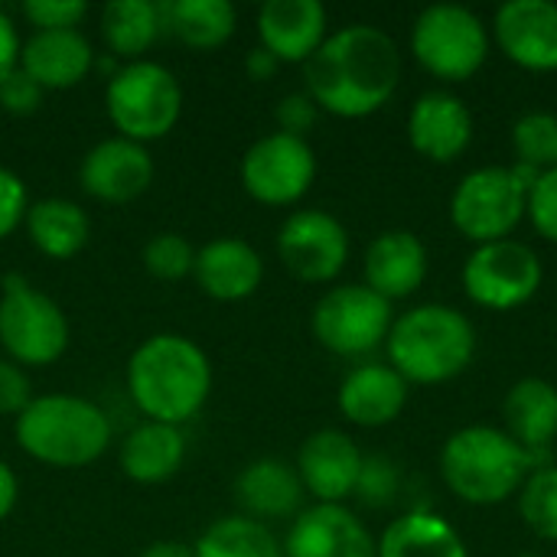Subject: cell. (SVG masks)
Listing matches in <instances>:
<instances>
[{
  "label": "cell",
  "instance_id": "obj_12",
  "mask_svg": "<svg viewBox=\"0 0 557 557\" xmlns=\"http://www.w3.org/2000/svg\"><path fill=\"white\" fill-rule=\"evenodd\" d=\"M463 287L486 310H516L542 287L539 255L512 238L480 245L463 264Z\"/></svg>",
  "mask_w": 557,
  "mask_h": 557
},
{
  "label": "cell",
  "instance_id": "obj_26",
  "mask_svg": "<svg viewBox=\"0 0 557 557\" xmlns=\"http://www.w3.org/2000/svg\"><path fill=\"white\" fill-rule=\"evenodd\" d=\"M503 414L506 434L532 454L539 470V454L557 437V388L545 379H522L509 388Z\"/></svg>",
  "mask_w": 557,
  "mask_h": 557
},
{
  "label": "cell",
  "instance_id": "obj_1",
  "mask_svg": "<svg viewBox=\"0 0 557 557\" xmlns=\"http://www.w3.org/2000/svg\"><path fill=\"white\" fill-rule=\"evenodd\" d=\"M304 65L307 95L336 117L375 114L388 104L401 78L398 42L372 23L330 33Z\"/></svg>",
  "mask_w": 557,
  "mask_h": 557
},
{
  "label": "cell",
  "instance_id": "obj_41",
  "mask_svg": "<svg viewBox=\"0 0 557 557\" xmlns=\"http://www.w3.org/2000/svg\"><path fill=\"white\" fill-rule=\"evenodd\" d=\"M317 114H320V108L307 91L287 95L277 104V124H281L284 134H294V137H304L317 124Z\"/></svg>",
  "mask_w": 557,
  "mask_h": 557
},
{
  "label": "cell",
  "instance_id": "obj_2",
  "mask_svg": "<svg viewBox=\"0 0 557 557\" xmlns=\"http://www.w3.org/2000/svg\"><path fill=\"white\" fill-rule=\"evenodd\" d=\"M127 392L147 421L180 428L209 401L212 362L183 333L147 336L127 359Z\"/></svg>",
  "mask_w": 557,
  "mask_h": 557
},
{
  "label": "cell",
  "instance_id": "obj_35",
  "mask_svg": "<svg viewBox=\"0 0 557 557\" xmlns=\"http://www.w3.org/2000/svg\"><path fill=\"white\" fill-rule=\"evenodd\" d=\"M398 467L388 460V457H366L362 460V473H359V483H356V493L366 506L372 509H382L388 503H395L398 496Z\"/></svg>",
  "mask_w": 557,
  "mask_h": 557
},
{
  "label": "cell",
  "instance_id": "obj_31",
  "mask_svg": "<svg viewBox=\"0 0 557 557\" xmlns=\"http://www.w3.org/2000/svg\"><path fill=\"white\" fill-rule=\"evenodd\" d=\"M196 557H284L274 532L248 516H225L212 522L193 545Z\"/></svg>",
  "mask_w": 557,
  "mask_h": 557
},
{
  "label": "cell",
  "instance_id": "obj_40",
  "mask_svg": "<svg viewBox=\"0 0 557 557\" xmlns=\"http://www.w3.org/2000/svg\"><path fill=\"white\" fill-rule=\"evenodd\" d=\"M42 95H46V91H42L23 69L10 72V75L0 82V108L10 111V114H33V111L42 104Z\"/></svg>",
  "mask_w": 557,
  "mask_h": 557
},
{
  "label": "cell",
  "instance_id": "obj_36",
  "mask_svg": "<svg viewBox=\"0 0 557 557\" xmlns=\"http://www.w3.org/2000/svg\"><path fill=\"white\" fill-rule=\"evenodd\" d=\"M88 3L85 0H26L23 16L36 29H78L85 20Z\"/></svg>",
  "mask_w": 557,
  "mask_h": 557
},
{
  "label": "cell",
  "instance_id": "obj_45",
  "mask_svg": "<svg viewBox=\"0 0 557 557\" xmlns=\"http://www.w3.org/2000/svg\"><path fill=\"white\" fill-rule=\"evenodd\" d=\"M140 557H196L193 545H183V542H173V539H163V542H153L147 545Z\"/></svg>",
  "mask_w": 557,
  "mask_h": 557
},
{
  "label": "cell",
  "instance_id": "obj_4",
  "mask_svg": "<svg viewBox=\"0 0 557 557\" xmlns=\"http://www.w3.org/2000/svg\"><path fill=\"white\" fill-rule=\"evenodd\" d=\"M392 369L414 385H441L457 379L476 356L473 323L444 304H424L392 323L385 339Z\"/></svg>",
  "mask_w": 557,
  "mask_h": 557
},
{
  "label": "cell",
  "instance_id": "obj_17",
  "mask_svg": "<svg viewBox=\"0 0 557 557\" xmlns=\"http://www.w3.org/2000/svg\"><path fill=\"white\" fill-rule=\"evenodd\" d=\"M362 450L343 431H317L304 441L297 457V476L317 503L343 506L356 493L362 473Z\"/></svg>",
  "mask_w": 557,
  "mask_h": 557
},
{
  "label": "cell",
  "instance_id": "obj_32",
  "mask_svg": "<svg viewBox=\"0 0 557 557\" xmlns=\"http://www.w3.org/2000/svg\"><path fill=\"white\" fill-rule=\"evenodd\" d=\"M512 147L519 163L548 173L557 170V117L548 111H529L512 127Z\"/></svg>",
  "mask_w": 557,
  "mask_h": 557
},
{
  "label": "cell",
  "instance_id": "obj_9",
  "mask_svg": "<svg viewBox=\"0 0 557 557\" xmlns=\"http://www.w3.org/2000/svg\"><path fill=\"white\" fill-rule=\"evenodd\" d=\"M411 52L431 75L444 82H467L490 55V33L470 7L434 3L414 20Z\"/></svg>",
  "mask_w": 557,
  "mask_h": 557
},
{
  "label": "cell",
  "instance_id": "obj_25",
  "mask_svg": "<svg viewBox=\"0 0 557 557\" xmlns=\"http://www.w3.org/2000/svg\"><path fill=\"white\" fill-rule=\"evenodd\" d=\"M117 460L127 480L140 486H157L180 473L186 460V437L173 424L144 421L121 441Z\"/></svg>",
  "mask_w": 557,
  "mask_h": 557
},
{
  "label": "cell",
  "instance_id": "obj_46",
  "mask_svg": "<svg viewBox=\"0 0 557 557\" xmlns=\"http://www.w3.org/2000/svg\"><path fill=\"white\" fill-rule=\"evenodd\" d=\"M519 557H539V555H519Z\"/></svg>",
  "mask_w": 557,
  "mask_h": 557
},
{
  "label": "cell",
  "instance_id": "obj_6",
  "mask_svg": "<svg viewBox=\"0 0 557 557\" xmlns=\"http://www.w3.org/2000/svg\"><path fill=\"white\" fill-rule=\"evenodd\" d=\"M104 108L117 137L134 144H150L166 137L183 114L180 78L153 59L124 62L104 88Z\"/></svg>",
  "mask_w": 557,
  "mask_h": 557
},
{
  "label": "cell",
  "instance_id": "obj_21",
  "mask_svg": "<svg viewBox=\"0 0 557 557\" xmlns=\"http://www.w3.org/2000/svg\"><path fill=\"white\" fill-rule=\"evenodd\" d=\"M193 277L206 297L222 304H238L261 287L264 261L242 238H212L196 251Z\"/></svg>",
  "mask_w": 557,
  "mask_h": 557
},
{
  "label": "cell",
  "instance_id": "obj_22",
  "mask_svg": "<svg viewBox=\"0 0 557 557\" xmlns=\"http://www.w3.org/2000/svg\"><path fill=\"white\" fill-rule=\"evenodd\" d=\"M428 277V248L408 228L382 232L366 251V287L379 297L401 300L411 297Z\"/></svg>",
  "mask_w": 557,
  "mask_h": 557
},
{
  "label": "cell",
  "instance_id": "obj_11",
  "mask_svg": "<svg viewBox=\"0 0 557 557\" xmlns=\"http://www.w3.org/2000/svg\"><path fill=\"white\" fill-rule=\"evenodd\" d=\"M317 180V157L307 137L284 131L258 137L242 157V183L261 206H294Z\"/></svg>",
  "mask_w": 557,
  "mask_h": 557
},
{
  "label": "cell",
  "instance_id": "obj_34",
  "mask_svg": "<svg viewBox=\"0 0 557 557\" xmlns=\"http://www.w3.org/2000/svg\"><path fill=\"white\" fill-rule=\"evenodd\" d=\"M196 264V248L176 235V232H160L144 245V268L157 281H183L193 274Z\"/></svg>",
  "mask_w": 557,
  "mask_h": 557
},
{
  "label": "cell",
  "instance_id": "obj_8",
  "mask_svg": "<svg viewBox=\"0 0 557 557\" xmlns=\"http://www.w3.org/2000/svg\"><path fill=\"white\" fill-rule=\"evenodd\" d=\"M0 346L10 362L26 369L52 366L69 346L62 307L23 274H7L0 281Z\"/></svg>",
  "mask_w": 557,
  "mask_h": 557
},
{
  "label": "cell",
  "instance_id": "obj_29",
  "mask_svg": "<svg viewBox=\"0 0 557 557\" xmlns=\"http://www.w3.org/2000/svg\"><path fill=\"white\" fill-rule=\"evenodd\" d=\"M379 557H467V545L447 519L408 512L385 529Z\"/></svg>",
  "mask_w": 557,
  "mask_h": 557
},
{
  "label": "cell",
  "instance_id": "obj_7",
  "mask_svg": "<svg viewBox=\"0 0 557 557\" xmlns=\"http://www.w3.org/2000/svg\"><path fill=\"white\" fill-rule=\"evenodd\" d=\"M539 170L519 166H483L460 180L450 199V219L460 235L476 245L503 242L522 222L529 193L539 183Z\"/></svg>",
  "mask_w": 557,
  "mask_h": 557
},
{
  "label": "cell",
  "instance_id": "obj_3",
  "mask_svg": "<svg viewBox=\"0 0 557 557\" xmlns=\"http://www.w3.org/2000/svg\"><path fill=\"white\" fill-rule=\"evenodd\" d=\"M20 450L46 467L78 470L95 463L111 444L108 414L78 395H39L13 418Z\"/></svg>",
  "mask_w": 557,
  "mask_h": 557
},
{
  "label": "cell",
  "instance_id": "obj_14",
  "mask_svg": "<svg viewBox=\"0 0 557 557\" xmlns=\"http://www.w3.org/2000/svg\"><path fill=\"white\" fill-rule=\"evenodd\" d=\"M153 173L157 166L144 144L127 137H104L82 157L78 183L91 199L124 206L150 189Z\"/></svg>",
  "mask_w": 557,
  "mask_h": 557
},
{
  "label": "cell",
  "instance_id": "obj_24",
  "mask_svg": "<svg viewBox=\"0 0 557 557\" xmlns=\"http://www.w3.org/2000/svg\"><path fill=\"white\" fill-rule=\"evenodd\" d=\"M304 493L307 490L297 476V467L274 457H261L248 463L235 480V499L245 509L242 516L258 522L300 516Z\"/></svg>",
  "mask_w": 557,
  "mask_h": 557
},
{
  "label": "cell",
  "instance_id": "obj_39",
  "mask_svg": "<svg viewBox=\"0 0 557 557\" xmlns=\"http://www.w3.org/2000/svg\"><path fill=\"white\" fill-rule=\"evenodd\" d=\"M29 401H33V385H29L26 369L3 356L0 359V414L16 418Z\"/></svg>",
  "mask_w": 557,
  "mask_h": 557
},
{
  "label": "cell",
  "instance_id": "obj_38",
  "mask_svg": "<svg viewBox=\"0 0 557 557\" xmlns=\"http://www.w3.org/2000/svg\"><path fill=\"white\" fill-rule=\"evenodd\" d=\"M535 222V228L548 238L557 242V170H548L539 176V183L529 193V209H525Z\"/></svg>",
  "mask_w": 557,
  "mask_h": 557
},
{
  "label": "cell",
  "instance_id": "obj_27",
  "mask_svg": "<svg viewBox=\"0 0 557 557\" xmlns=\"http://www.w3.org/2000/svg\"><path fill=\"white\" fill-rule=\"evenodd\" d=\"M23 225H26V235L36 245V251L52 261L75 258L88 245V235H91V222H88L85 209L62 196L33 202L26 209Z\"/></svg>",
  "mask_w": 557,
  "mask_h": 557
},
{
  "label": "cell",
  "instance_id": "obj_37",
  "mask_svg": "<svg viewBox=\"0 0 557 557\" xmlns=\"http://www.w3.org/2000/svg\"><path fill=\"white\" fill-rule=\"evenodd\" d=\"M26 209H29L26 183H23L13 170L0 166V242L10 238V235L23 225Z\"/></svg>",
  "mask_w": 557,
  "mask_h": 557
},
{
  "label": "cell",
  "instance_id": "obj_28",
  "mask_svg": "<svg viewBox=\"0 0 557 557\" xmlns=\"http://www.w3.org/2000/svg\"><path fill=\"white\" fill-rule=\"evenodd\" d=\"M163 29L189 49H219L232 39L238 13L228 0H170L160 3Z\"/></svg>",
  "mask_w": 557,
  "mask_h": 557
},
{
  "label": "cell",
  "instance_id": "obj_15",
  "mask_svg": "<svg viewBox=\"0 0 557 557\" xmlns=\"http://www.w3.org/2000/svg\"><path fill=\"white\" fill-rule=\"evenodd\" d=\"M281 548L284 557H379L369 529L346 506L330 503L304 509Z\"/></svg>",
  "mask_w": 557,
  "mask_h": 557
},
{
  "label": "cell",
  "instance_id": "obj_43",
  "mask_svg": "<svg viewBox=\"0 0 557 557\" xmlns=\"http://www.w3.org/2000/svg\"><path fill=\"white\" fill-rule=\"evenodd\" d=\"M277 65H281V62H277L268 49H261V46L251 49L248 59H245V69H248V75H251L255 82H268V78L277 72Z\"/></svg>",
  "mask_w": 557,
  "mask_h": 557
},
{
  "label": "cell",
  "instance_id": "obj_23",
  "mask_svg": "<svg viewBox=\"0 0 557 557\" xmlns=\"http://www.w3.org/2000/svg\"><path fill=\"white\" fill-rule=\"evenodd\" d=\"M408 405V382L392 366H359L339 385V411L359 428H385Z\"/></svg>",
  "mask_w": 557,
  "mask_h": 557
},
{
  "label": "cell",
  "instance_id": "obj_42",
  "mask_svg": "<svg viewBox=\"0 0 557 557\" xmlns=\"http://www.w3.org/2000/svg\"><path fill=\"white\" fill-rule=\"evenodd\" d=\"M20 49H23V39H20V29L16 23L7 16V10H0V82L20 69Z\"/></svg>",
  "mask_w": 557,
  "mask_h": 557
},
{
  "label": "cell",
  "instance_id": "obj_18",
  "mask_svg": "<svg viewBox=\"0 0 557 557\" xmlns=\"http://www.w3.org/2000/svg\"><path fill=\"white\" fill-rule=\"evenodd\" d=\"M20 69L42 91H65L88 78L95 69V49L82 29H36L23 39Z\"/></svg>",
  "mask_w": 557,
  "mask_h": 557
},
{
  "label": "cell",
  "instance_id": "obj_44",
  "mask_svg": "<svg viewBox=\"0 0 557 557\" xmlns=\"http://www.w3.org/2000/svg\"><path fill=\"white\" fill-rule=\"evenodd\" d=\"M16 496H20V483H16V473L0 460V522L13 512L16 506Z\"/></svg>",
  "mask_w": 557,
  "mask_h": 557
},
{
  "label": "cell",
  "instance_id": "obj_10",
  "mask_svg": "<svg viewBox=\"0 0 557 557\" xmlns=\"http://www.w3.org/2000/svg\"><path fill=\"white\" fill-rule=\"evenodd\" d=\"M392 304L366 284H343L326 290L310 317L313 336L336 356H369L392 333Z\"/></svg>",
  "mask_w": 557,
  "mask_h": 557
},
{
  "label": "cell",
  "instance_id": "obj_30",
  "mask_svg": "<svg viewBox=\"0 0 557 557\" xmlns=\"http://www.w3.org/2000/svg\"><path fill=\"white\" fill-rule=\"evenodd\" d=\"M98 29H101L104 46L111 49V55H117L124 62H137V59H144V52L157 42V36L163 29L160 3L111 0L101 10Z\"/></svg>",
  "mask_w": 557,
  "mask_h": 557
},
{
  "label": "cell",
  "instance_id": "obj_16",
  "mask_svg": "<svg viewBox=\"0 0 557 557\" xmlns=\"http://www.w3.org/2000/svg\"><path fill=\"white\" fill-rule=\"evenodd\" d=\"M496 39L503 52L532 72L557 69V3L552 0H509L496 10Z\"/></svg>",
  "mask_w": 557,
  "mask_h": 557
},
{
  "label": "cell",
  "instance_id": "obj_20",
  "mask_svg": "<svg viewBox=\"0 0 557 557\" xmlns=\"http://www.w3.org/2000/svg\"><path fill=\"white\" fill-rule=\"evenodd\" d=\"M261 49L277 62H307L326 33V7L320 0H268L258 10Z\"/></svg>",
  "mask_w": 557,
  "mask_h": 557
},
{
  "label": "cell",
  "instance_id": "obj_5",
  "mask_svg": "<svg viewBox=\"0 0 557 557\" xmlns=\"http://www.w3.org/2000/svg\"><path fill=\"white\" fill-rule=\"evenodd\" d=\"M535 460L499 428H463L441 450V473L450 493L470 506H499L519 493Z\"/></svg>",
  "mask_w": 557,
  "mask_h": 557
},
{
  "label": "cell",
  "instance_id": "obj_19",
  "mask_svg": "<svg viewBox=\"0 0 557 557\" xmlns=\"http://www.w3.org/2000/svg\"><path fill=\"white\" fill-rule=\"evenodd\" d=\"M473 137V114L463 98L450 91H424L411 114H408V140L411 147L434 160L450 163L457 160Z\"/></svg>",
  "mask_w": 557,
  "mask_h": 557
},
{
  "label": "cell",
  "instance_id": "obj_33",
  "mask_svg": "<svg viewBox=\"0 0 557 557\" xmlns=\"http://www.w3.org/2000/svg\"><path fill=\"white\" fill-rule=\"evenodd\" d=\"M519 512L539 539L557 542V467L529 473L519 496Z\"/></svg>",
  "mask_w": 557,
  "mask_h": 557
},
{
  "label": "cell",
  "instance_id": "obj_13",
  "mask_svg": "<svg viewBox=\"0 0 557 557\" xmlns=\"http://www.w3.org/2000/svg\"><path fill=\"white\" fill-rule=\"evenodd\" d=\"M277 255L297 281L326 284L349 261V235L336 215L323 209H297L277 232Z\"/></svg>",
  "mask_w": 557,
  "mask_h": 557
}]
</instances>
